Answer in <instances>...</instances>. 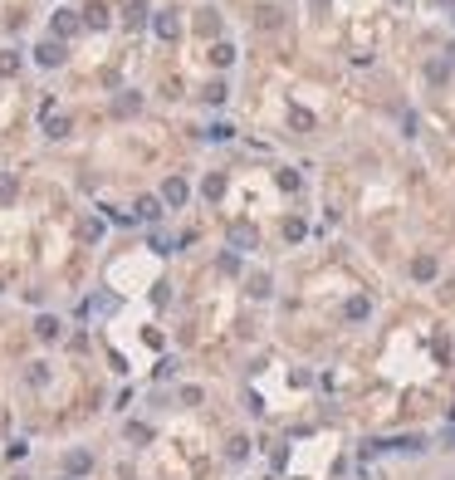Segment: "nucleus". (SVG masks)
Returning <instances> with one entry per match:
<instances>
[{
  "label": "nucleus",
  "instance_id": "nucleus-25",
  "mask_svg": "<svg viewBox=\"0 0 455 480\" xmlns=\"http://www.w3.org/2000/svg\"><path fill=\"white\" fill-rule=\"evenodd\" d=\"M445 59H450V64H455V44H450V49H445Z\"/></svg>",
  "mask_w": 455,
  "mask_h": 480
},
{
  "label": "nucleus",
  "instance_id": "nucleus-10",
  "mask_svg": "<svg viewBox=\"0 0 455 480\" xmlns=\"http://www.w3.org/2000/svg\"><path fill=\"white\" fill-rule=\"evenodd\" d=\"M412 280H436V255H416L412 260Z\"/></svg>",
  "mask_w": 455,
  "mask_h": 480
},
{
  "label": "nucleus",
  "instance_id": "nucleus-16",
  "mask_svg": "<svg viewBox=\"0 0 455 480\" xmlns=\"http://www.w3.org/2000/svg\"><path fill=\"white\" fill-rule=\"evenodd\" d=\"M225 456H231V461H245V456H250V441H245V436H235L231 446H225Z\"/></svg>",
  "mask_w": 455,
  "mask_h": 480
},
{
  "label": "nucleus",
  "instance_id": "nucleus-3",
  "mask_svg": "<svg viewBox=\"0 0 455 480\" xmlns=\"http://www.w3.org/2000/svg\"><path fill=\"white\" fill-rule=\"evenodd\" d=\"M35 59H39L44 69H59V64H64V44H59V39H44V44L35 49Z\"/></svg>",
  "mask_w": 455,
  "mask_h": 480
},
{
  "label": "nucleus",
  "instance_id": "nucleus-2",
  "mask_svg": "<svg viewBox=\"0 0 455 480\" xmlns=\"http://www.w3.org/2000/svg\"><path fill=\"white\" fill-rule=\"evenodd\" d=\"M225 240H231V250H255V245H260V231H255V226H245V221H235Z\"/></svg>",
  "mask_w": 455,
  "mask_h": 480
},
{
  "label": "nucleus",
  "instance_id": "nucleus-14",
  "mask_svg": "<svg viewBox=\"0 0 455 480\" xmlns=\"http://www.w3.org/2000/svg\"><path fill=\"white\" fill-rule=\"evenodd\" d=\"M137 216H142V221H157V216H162V201H157V196H142V201H137Z\"/></svg>",
  "mask_w": 455,
  "mask_h": 480
},
{
  "label": "nucleus",
  "instance_id": "nucleus-9",
  "mask_svg": "<svg viewBox=\"0 0 455 480\" xmlns=\"http://www.w3.org/2000/svg\"><path fill=\"white\" fill-rule=\"evenodd\" d=\"M142 108V98L137 93H118V98H113V113H118V118H133Z\"/></svg>",
  "mask_w": 455,
  "mask_h": 480
},
{
  "label": "nucleus",
  "instance_id": "nucleus-27",
  "mask_svg": "<svg viewBox=\"0 0 455 480\" xmlns=\"http://www.w3.org/2000/svg\"><path fill=\"white\" fill-rule=\"evenodd\" d=\"M64 480H74V475H64Z\"/></svg>",
  "mask_w": 455,
  "mask_h": 480
},
{
  "label": "nucleus",
  "instance_id": "nucleus-7",
  "mask_svg": "<svg viewBox=\"0 0 455 480\" xmlns=\"http://www.w3.org/2000/svg\"><path fill=\"white\" fill-rule=\"evenodd\" d=\"M35 338L54 343V338H59V318H54V314H39V318H35Z\"/></svg>",
  "mask_w": 455,
  "mask_h": 480
},
{
  "label": "nucleus",
  "instance_id": "nucleus-12",
  "mask_svg": "<svg viewBox=\"0 0 455 480\" xmlns=\"http://www.w3.org/2000/svg\"><path fill=\"white\" fill-rule=\"evenodd\" d=\"M79 15H84L88 30H103V25H108V10H103V6H88V10H79Z\"/></svg>",
  "mask_w": 455,
  "mask_h": 480
},
{
  "label": "nucleus",
  "instance_id": "nucleus-13",
  "mask_svg": "<svg viewBox=\"0 0 455 480\" xmlns=\"http://www.w3.org/2000/svg\"><path fill=\"white\" fill-rule=\"evenodd\" d=\"M201 191H206V201H220V196H225V177H220V172H211Z\"/></svg>",
  "mask_w": 455,
  "mask_h": 480
},
{
  "label": "nucleus",
  "instance_id": "nucleus-1",
  "mask_svg": "<svg viewBox=\"0 0 455 480\" xmlns=\"http://www.w3.org/2000/svg\"><path fill=\"white\" fill-rule=\"evenodd\" d=\"M186 196H191L186 177H166V186H162V201H166V206H172V211H182V206H186Z\"/></svg>",
  "mask_w": 455,
  "mask_h": 480
},
{
  "label": "nucleus",
  "instance_id": "nucleus-24",
  "mask_svg": "<svg viewBox=\"0 0 455 480\" xmlns=\"http://www.w3.org/2000/svg\"><path fill=\"white\" fill-rule=\"evenodd\" d=\"M103 236V221H84V240H98Z\"/></svg>",
  "mask_w": 455,
  "mask_h": 480
},
{
  "label": "nucleus",
  "instance_id": "nucleus-11",
  "mask_svg": "<svg viewBox=\"0 0 455 480\" xmlns=\"http://www.w3.org/2000/svg\"><path fill=\"white\" fill-rule=\"evenodd\" d=\"M367 314H372V304H367V299H362V294H358V299H348V304H343V318H353V324H362V318H367Z\"/></svg>",
  "mask_w": 455,
  "mask_h": 480
},
{
  "label": "nucleus",
  "instance_id": "nucleus-8",
  "mask_svg": "<svg viewBox=\"0 0 455 480\" xmlns=\"http://www.w3.org/2000/svg\"><path fill=\"white\" fill-rule=\"evenodd\" d=\"M211 64H215V69H231V64H235V44H225V39L211 44Z\"/></svg>",
  "mask_w": 455,
  "mask_h": 480
},
{
  "label": "nucleus",
  "instance_id": "nucleus-17",
  "mask_svg": "<svg viewBox=\"0 0 455 480\" xmlns=\"http://www.w3.org/2000/svg\"><path fill=\"white\" fill-rule=\"evenodd\" d=\"M215 25H220L215 10H201V15H196V30H201V35H215Z\"/></svg>",
  "mask_w": 455,
  "mask_h": 480
},
{
  "label": "nucleus",
  "instance_id": "nucleus-4",
  "mask_svg": "<svg viewBox=\"0 0 455 480\" xmlns=\"http://www.w3.org/2000/svg\"><path fill=\"white\" fill-rule=\"evenodd\" d=\"M79 25H84V15H79V10H54V35H59V39L79 35Z\"/></svg>",
  "mask_w": 455,
  "mask_h": 480
},
{
  "label": "nucleus",
  "instance_id": "nucleus-26",
  "mask_svg": "<svg viewBox=\"0 0 455 480\" xmlns=\"http://www.w3.org/2000/svg\"><path fill=\"white\" fill-rule=\"evenodd\" d=\"M441 6H450V0H441Z\"/></svg>",
  "mask_w": 455,
  "mask_h": 480
},
{
  "label": "nucleus",
  "instance_id": "nucleus-15",
  "mask_svg": "<svg viewBox=\"0 0 455 480\" xmlns=\"http://www.w3.org/2000/svg\"><path fill=\"white\" fill-rule=\"evenodd\" d=\"M20 191V182H15V172H0V201H10Z\"/></svg>",
  "mask_w": 455,
  "mask_h": 480
},
{
  "label": "nucleus",
  "instance_id": "nucleus-19",
  "mask_svg": "<svg viewBox=\"0 0 455 480\" xmlns=\"http://www.w3.org/2000/svg\"><path fill=\"white\" fill-rule=\"evenodd\" d=\"M44 133H49V137H64V133H69V118H44Z\"/></svg>",
  "mask_w": 455,
  "mask_h": 480
},
{
  "label": "nucleus",
  "instance_id": "nucleus-23",
  "mask_svg": "<svg viewBox=\"0 0 455 480\" xmlns=\"http://www.w3.org/2000/svg\"><path fill=\"white\" fill-rule=\"evenodd\" d=\"M220 270H225V275H235V270H240V255H235V250H225V255H220Z\"/></svg>",
  "mask_w": 455,
  "mask_h": 480
},
{
  "label": "nucleus",
  "instance_id": "nucleus-5",
  "mask_svg": "<svg viewBox=\"0 0 455 480\" xmlns=\"http://www.w3.org/2000/svg\"><path fill=\"white\" fill-rule=\"evenodd\" d=\"M152 30H157L162 39H177V35H182V20H177V10H157Z\"/></svg>",
  "mask_w": 455,
  "mask_h": 480
},
{
  "label": "nucleus",
  "instance_id": "nucleus-21",
  "mask_svg": "<svg viewBox=\"0 0 455 480\" xmlns=\"http://www.w3.org/2000/svg\"><path fill=\"white\" fill-rule=\"evenodd\" d=\"M20 69V55H10V49H0V74H15Z\"/></svg>",
  "mask_w": 455,
  "mask_h": 480
},
{
  "label": "nucleus",
  "instance_id": "nucleus-18",
  "mask_svg": "<svg viewBox=\"0 0 455 480\" xmlns=\"http://www.w3.org/2000/svg\"><path fill=\"white\" fill-rule=\"evenodd\" d=\"M128 441H152V426H142V421H128Z\"/></svg>",
  "mask_w": 455,
  "mask_h": 480
},
{
  "label": "nucleus",
  "instance_id": "nucleus-6",
  "mask_svg": "<svg viewBox=\"0 0 455 480\" xmlns=\"http://www.w3.org/2000/svg\"><path fill=\"white\" fill-rule=\"evenodd\" d=\"M64 470L79 480V475H88V470H93V456H88V451H69V456H64Z\"/></svg>",
  "mask_w": 455,
  "mask_h": 480
},
{
  "label": "nucleus",
  "instance_id": "nucleus-20",
  "mask_svg": "<svg viewBox=\"0 0 455 480\" xmlns=\"http://www.w3.org/2000/svg\"><path fill=\"white\" fill-rule=\"evenodd\" d=\"M123 15H128V25H142V20H147V6H142V0H133Z\"/></svg>",
  "mask_w": 455,
  "mask_h": 480
},
{
  "label": "nucleus",
  "instance_id": "nucleus-22",
  "mask_svg": "<svg viewBox=\"0 0 455 480\" xmlns=\"http://www.w3.org/2000/svg\"><path fill=\"white\" fill-rule=\"evenodd\" d=\"M250 294H255V299H269V275H255V280H250Z\"/></svg>",
  "mask_w": 455,
  "mask_h": 480
}]
</instances>
